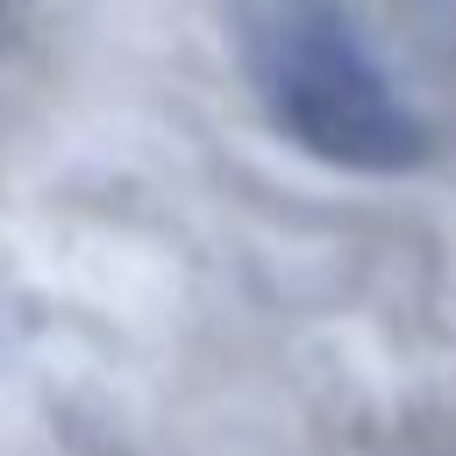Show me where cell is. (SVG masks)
Instances as JSON below:
<instances>
[{
	"mask_svg": "<svg viewBox=\"0 0 456 456\" xmlns=\"http://www.w3.org/2000/svg\"><path fill=\"white\" fill-rule=\"evenodd\" d=\"M235 57L271 128L335 171H413L428 164V128L356 36L342 0H228Z\"/></svg>",
	"mask_w": 456,
	"mask_h": 456,
	"instance_id": "obj_1",
	"label": "cell"
}]
</instances>
